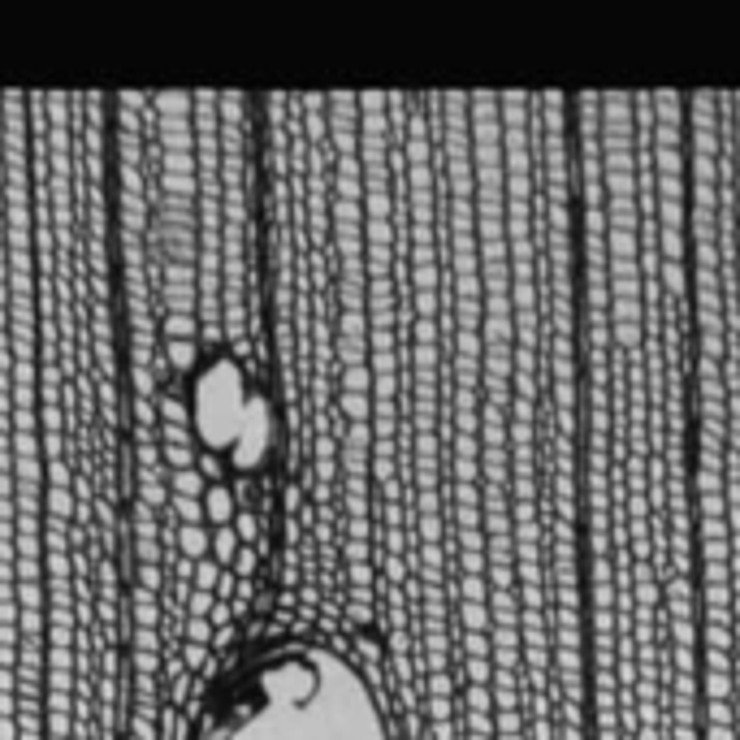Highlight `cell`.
<instances>
[{"mask_svg":"<svg viewBox=\"0 0 740 740\" xmlns=\"http://www.w3.org/2000/svg\"><path fill=\"white\" fill-rule=\"evenodd\" d=\"M238 520V498L226 481H212L208 494H204V524L208 528H229Z\"/></svg>","mask_w":740,"mask_h":740,"instance_id":"obj_2","label":"cell"},{"mask_svg":"<svg viewBox=\"0 0 740 740\" xmlns=\"http://www.w3.org/2000/svg\"><path fill=\"white\" fill-rule=\"evenodd\" d=\"M178 550L187 554V559H208L212 554V533H208V524H182L178 528Z\"/></svg>","mask_w":740,"mask_h":740,"instance_id":"obj_3","label":"cell"},{"mask_svg":"<svg viewBox=\"0 0 740 740\" xmlns=\"http://www.w3.org/2000/svg\"><path fill=\"white\" fill-rule=\"evenodd\" d=\"M208 477H204L200 468H182V472H170V494L173 498H195L204 503V494H208Z\"/></svg>","mask_w":740,"mask_h":740,"instance_id":"obj_4","label":"cell"},{"mask_svg":"<svg viewBox=\"0 0 740 740\" xmlns=\"http://www.w3.org/2000/svg\"><path fill=\"white\" fill-rule=\"evenodd\" d=\"M243 554V541H238V533H234V524L229 528H212V563H234Z\"/></svg>","mask_w":740,"mask_h":740,"instance_id":"obj_5","label":"cell"},{"mask_svg":"<svg viewBox=\"0 0 740 740\" xmlns=\"http://www.w3.org/2000/svg\"><path fill=\"white\" fill-rule=\"evenodd\" d=\"M208 636H212V624L191 615V619H187V641H191V645H208Z\"/></svg>","mask_w":740,"mask_h":740,"instance_id":"obj_6","label":"cell"},{"mask_svg":"<svg viewBox=\"0 0 740 740\" xmlns=\"http://www.w3.org/2000/svg\"><path fill=\"white\" fill-rule=\"evenodd\" d=\"M191 740H395V728L355 658L286 632L217 680Z\"/></svg>","mask_w":740,"mask_h":740,"instance_id":"obj_1","label":"cell"}]
</instances>
